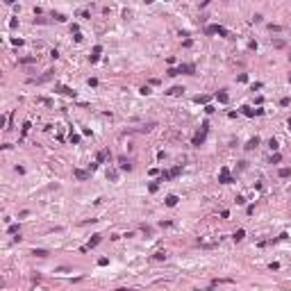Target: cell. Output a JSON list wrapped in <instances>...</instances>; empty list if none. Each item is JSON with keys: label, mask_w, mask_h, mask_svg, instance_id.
Here are the masks:
<instances>
[{"label": "cell", "mask_w": 291, "mask_h": 291, "mask_svg": "<svg viewBox=\"0 0 291 291\" xmlns=\"http://www.w3.org/2000/svg\"><path fill=\"white\" fill-rule=\"evenodd\" d=\"M166 205H168V207H175V205H178V196H173V193H171V196L166 198Z\"/></svg>", "instance_id": "9c48e42d"}, {"label": "cell", "mask_w": 291, "mask_h": 291, "mask_svg": "<svg viewBox=\"0 0 291 291\" xmlns=\"http://www.w3.org/2000/svg\"><path fill=\"white\" fill-rule=\"evenodd\" d=\"M180 73L193 75V73H196V66H193V64H180V68H171L168 71V75H180Z\"/></svg>", "instance_id": "6da1fadb"}, {"label": "cell", "mask_w": 291, "mask_h": 291, "mask_svg": "<svg viewBox=\"0 0 291 291\" xmlns=\"http://www.w3.org/2000/svg\"><path fill=\"white\" fill-rule=\"evenodd\" d=\"M55 89H57L59 93H64V96H73V98H75V91H73V89H68V86H64V84H57Z\"/></svg>", "instance_id": "277c9868"}, {"label": "cell", "mask_w": 291, "mask_h": 291, "mask_svg": "<svg viewBox=\"0 0 291 291\" xmlns=\"http://www.w3.org/2000/svg\"><path fill=\"white\" fill-rule=\"evenodd\" d=\"M193 100H196V103H207V100H209V96H196Z\"/></svg>", "instance_id": "2e32d148"}, {"label": "cell", "mask_w": 291, "mask_h": 291, "mask_svg": "<svg viewBox=\"0 0 291 291\" xmlns=\"http://www.w3.org/2000/svg\"><path fill=\"white\" fill-rule=\"evenodd\" d=\"M73 175H75L77 180H86V178H89V173H86V171H80V168H75V171H73Z\"/></svg>", "instance_id": "5b68a950"}, {"label": "cell", "mask_w": 291, "mask_h": 291, "mask_svg": "<svg viewBox=\"0 0 291 291\" xmlns=\"http://www.w3.org/2000/svg\"><path fill=\"white\" fill-rule=\"evenodd\" d=\"M289 125H291V118H289Z\"/></svg>", "instance_id": "d4e9b609"}, {"label": "cell", "mask_w": 291, "mask_h": 291, "mask_svg": "<svg viewBox=\"0 0 291 291\" xmlns=\"http://www.w3.org/2000/svg\"><path fill=\"white\" fill-rule=\"evenodd\" d=\"M180 173H182V168H180V166H175V168H173V171H171V178H178Z\"/></svg>", "instance_id": "e0dca14e"}, {"label": "cell", "mask_w": 291, "mask_h": 291, "mask_svg": "<svg viewBox=\"0 0 291 291\" xmlns=\"http://www.w3.org/2000/svg\"><path fill=\"white\" fill-rule=\"evenodd\" d=\"M18 232V225H9V234H16Z\"/></svg>", "instance_id": "603a6c76"}, {"label": "cell", "mask_w": 291, "mask_h": 291, "mask_svg": "<svg viewBox=\"0 0 291 291\" xmlns=\"http://www.w3.org/2000/svg\"><path fill=\"white\" fill-rule=\"evenodd\" d=\"M289 175H291L289 168H280V178H289Z\"/></svg>", "instance_id": "ac0fdd59"}, {"label": "cell", "mask_w": 291, "mask_h": 291, "mask_svg": "<svg viewBox=\"0 0 291 291\" xmlns=\"http://www.w3.org/2000/svg\"><path fill=\"white\" fill-rule=\"evenodd\" d=\"M268 146H271L273 150H277V141H275V139H271V141H268Z\"/></svg>", "instance_id": "cb8c5ba5"}, {"label": "cell", "mask_w": 291, "mask_h": 291, "mask_svg": "<svg viewBox=\"0 0 291 291\" xmlns=\"http://www.w3.org/2000/svg\"><path fill=\"white\" fill-rule=\"evenodd\" d=\"M107 178H109V180H116V178H118V173H116V171H107Z\"/></svg>", "instance_id": "d6986e66"}, {"label": "cell", "mask_w": 291, "mask_h": 291, "mask_svg": "<svg viewBox=\"0 0 291 291\" xmlns=\"http://www.w3.org/2000/svg\"><path fill=\"white\" fill-rule=\"evenodd\" d=\"M118 164H121V168H123V171H130V168H132V164H130L128 159H125V157H121V159H118Z\"/></svg>", "instance_id": "52a82bcc"}, {"label": "cell", "mask_w": 291, "mask_h": 291, "mask_svg": "<svg viewBox=\"0 0 291 291\" xmlns=\"http://www.w3.org/2000/svg\"><path fill=\"white\" fill-rule=\"evenodd\" d=\"M255 146H259V137H252V139H250L248 143H246V150H252Z\"/></svg>", "instance_id": "8992f818"}, {"label": "cell", "mask_w": 291, "mask_h": 291, "mask_svg": "<svg viewBox=\"0 0 291 291\" xmlns=\"http://www.w3.org/2000/svg\"><path fill=\"white\" fill-rule=\"evenodd\" d=\"M243 237H246V232H243V230H237V232H234V241H241Z\"/></svg>", "instance_id": "4fadbf2b"}, {"label": "cell", "mask_w": 291, "mask_h": 291, "mask_svg": "<svg viewBox=\"0 0 291 291\" xmlns=\"http://www.w3.org/2000/svg\"><path fill=\"white\" fill-rule=\"evenodd\" d=\"M32 255H36V257H48V250H43V248H34V252Z\"/></svg>", "instance_id": "8fae6325"}, {"label": "cell", "mask_w": 291, "mask_h": 291, "mask_svg": "<svg viewBox=\"0 0 291 291\" xmlns=\"http://www.w3.org/2000/svg\"><path fill=\"white\" fill-rule=\"evenodd\" d=\"M218 103H228V93L225 91H218Z\"/></svg>", "instance_id": "5bb4252c"}, {"label": "cell", "mask_w": 291, "mask_h": 291, "mask_svg": "<svg viewBox=\"0 0 291 291\" xmlns=\"http://www.w3.org/2000/svg\"><path fill=\"white\" fill-rule=\"evenodd\" d=\"M182 91H184L182 86H173V89H168V96H180Z\"/></svg>", "instance_id": "30bf717a"}, {"label": "cell", "mask_w": 291, "mask_h": 291, "mask_svg": "<svg viewBox=\"0 0 291 291\" xmlns=\"http://www.w3.org/2000/svg\"><path fill=\"white\" fill-rule=\"evenodd\" d=\"M280 159H282V155H273V157H271V164H277Z\"/></svg>", "instance_id": "ffe728a7"}, {"label": "cell", "mask_w": 291, "mask_h": 291, "mask_svg": "<svg viewBox=\"0 0 291 291\" xmlns=\"http://www.w3.org/2000/svg\"><path fill=\"white\" fill-rule=\"evenodd\" d=\"M218 182H223V184H230V182H232V178H230V171H228V168H221Z\"/></svg>", "instance_id": "3957f363"}, {"label": "cell", "mask_w": 291, "mask_h": 291, "mask_svg": "<svg viewBox=\"0 0 291 291\" xmlns=\"http://www.w3.org/2000/svg\"><path fill=\"white\" fill-rule=\"evenodd\" d=\"M100 241H103V237H100V234H93V239L89 241V248H93V246H98Z\"/></svg>", "instance_id": "ba28073f"}, {"label": "cell", "mask_w": 291, "mask_h": 291, "mask_svg": "<svg viewBox=\"0 0 291 291\" xmlns=\"http://www.w3.org/2000/svg\"><path fill=\"white\" fill-rule=\"evenodd\" d=\"M155 259H157V262H162V259H166V252H164V250H159V252H155Z\"/></svg>", "instance_id": "9a60e30c"}, {"label": "cell", "mask_w": 291, "mask_h": 291, "mask_svg": "<svg viewBox=\"0 0 291 291\" xmlns=\"http://www.w3.org/2000/svg\"><path fill=\"white\" fill-rule=\"evenodd\" d=\"M105 157H107V150H100V153H98V162H103Z\"/></svg>", "instance_id": "7402d4cb"}, {"label": "cell", "mask_w": 291, "mask_h": 291, "mask_svg": "<svg viewBox=\"0 0 291 291\" xmlns=\"http://www.w3.org/2000/svg\"><path fill=\"white\" fill-rule=\"evenodd\" d=\"M207 128H209V125H203V132H200V134H196V137H193V146H200L203 143V141H205V137H207Z\"/></svg>", "instance_id": "7a4b0ae2"}, {"label": "cell", "mask_w": 291, "mask_h": 291, "mask_svg": "<svg viewBox=\"0 0 291 291\" xmlns=\"http://www.w3.org/2000/svg\"><path fill=\"white\" fill-rule=\"evenodd\" d=\"M100 50H103L100 46H96V48H93V55H91V61H96V59H98V55H100Z\"/></svg>", "instance_id": "7c38bea8"}, {"label": "cell", "mask_w": 291, "mask_h": 291, "mask_svg": "<svg viewBox=\"0 0 291 291\" xmlns=\"http://www.w3.org/2000/svg\"><path fill=\"white\" fill-rule=\"evenodd\" d=\"M243 114H246V116H255V111L250 109V107H243Z\"/></svg>", "instance_id": "44dd1931"}]
</instances>
